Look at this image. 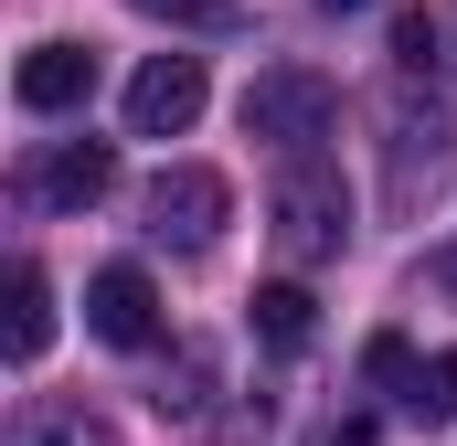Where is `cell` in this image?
<instances>
[{"mask_svg":"<svg viewBox=\"0 0 457 446\" xmlns=\"http://www.w3.org/2000/svg\"><path fill=\"white\" fill-rule=\"evenodd\" d=\"M43 340H54V287H43V266L21 255V266H11V309H0V351H11V361H43Z\"/></svg>","mask_w":457,"mask_h":446,"instance_id":"obj_8","label":"cell"},{"mask_svg":"<svg viewBox=\"0 0 457 446\" xmlns=\"http://www.w3.org/2000/svg\"><path fill=\"white\" fill-rule=\"evenodd\" d=\"M128 11H149L170 32H245V0H128Z\"/></svg>","mask_w":457,"mask_h":446,"instance_id":"obj_12","label":"cell"},{"mask_svg":"<svg viewBox=\"0 0 457 446\" xmlns=\"http://www.w3.org/2000/svg\"><path fill=\"white\" fill-rule=\"evenodd\" d=\"M341 128V86L320 64H266L245 86V138H277L287 160H320V138Z\"/></svg>","mask_w":457,"mask_h":446,"instance_id":"obj_1","label":"cell"},{"mask_svg":"<svg viewBox=\"0 0 457 446\" xmlns=\"http://www.w3.org/2000/svg\"><path fill=\"white\" fill-rule=\"evenodd\" d=\"M436 287H447V298H457V244H447V255H436Z\"/></svg>","mask_w":457,"mask_h":446,"instance_id":"obj_14","label":"cell"},{"mask_svg":"<svg viewBox=\"0 0 457 446\" xmlns=\"http://www.w3.org/2000/svg\"><path fill=\"white\" fill-rule=\"evenodd\" d=\"M309 330H320V298H309L298 277L255 287V340H266V351H309Z\"/></svg>","mask_w":457,"mask_h":446,"instance_id":"obj_9","label":"cell"},{"mask_svg":"<svg viewBox=\"0 0 457 446\" xmlns=\"http://www.w3.org/2000/svg\"><path fill=\"white\" fill-rule=\"evenodd\" d=\"M266 213H277V244L287 255H341L351 244V181L330 160H287V181L266 192Z\"/></svg>","mask_w":457,"mask_h":446,"instance_id":"obj_2","label":"cell"},{"mask_svg":"<svg viewBox=\"0 0 457 446\" xmlns=\"http://www.w3.org/2000/svg\"><path fill=\"white\" fill-rule=\"evenodd\" d=\"M107 181H117V149H107V138H43V149L11 170L21 213H86V202H107Z\"/></svg>","mask_w":457,"mask_h":446,"instance_id":"obj_3","label":"cell"},{"mask_svg":"<svg viewBox=\"0 0 457 446\" xmlns=\"http://www.w3.org/2000/svg\"><path fill=\"white\" fill-rule=\"evenodd\" d=\"M138 213H149V244H181V255H203V244L224 234L234 192H224V170H203V160H170V170L138 192Z\"/></svg>","mask_w":457,"mask_h":446,"instance_id":"obj_4","label":"cell"},{"mask_svg":"<svg viewBox=\"0 0 457 446\" xmlns=\"http://www.w3.org/2000/svg\"><path fill=\"white\" fill-rule=\"evenodd\" d=\"M320 11H372V0H320Z\"/></svg>","mask_w":457,"mask_h":446,"instance_id":"obj_15","label":"cell"},{"mask_svg":"<svg viewBox=\"0 0 457 446\" xmlns=\"http://www.w3.org/2000/svg\"><path fill=\"white\" fill-rule=\"evenodd\" d=\"M11 446H117V425H107V415H86V404H21Z\"/></svg>","mask_w":457,"mask_h":446,"instance_id":"obj_10","label":"cell"},{"mask_svg":"<svg viewBox=\"0 0 457 446\" xmlns=\"http://www.w3.org/2000/svg\"><path fill=\"white\" fill-rule=\"evenodd\" d=\"M203 96H213V86H203V54H149V64L128 75V128H138V138H181V128L203 117Z\"/></svg>","mask_w":457,"mask_h":446,"instance_id":"obj_5","label":"cell"},{"mask_svg":"<svg viewBox=\"0 0 457 446\" xmlns=\"http://www.w3.org/2000/svg\"><path fill=\"white\" fill-rule=\"evenodd\" d=\"M11 96H21L32 117H75L86 96H96V54H86V43H32L21 75H11Z\"/></svg>","mask_w":457,"mask_h":446,"instance_id":"obj_7","label":"cell"},{"mask_svg":"<svg viewBox=\"0 0 457 446\" xmlns=\"http://www.w3.org/2000/svg\"><path fill=\"white\" fill-rule=\"evenodd\" d=\"M436 54H447V43H436V21H426V11H404V21H394V64H404V75H436Z\"/></svg>","mask_w":457,"mask_h":446,"instance_id":"obj_13","label":"cell"},{"mask_svg":"<svg viewBox=\"0 0 457 446\" xmlns=\"http://www.w3.org/2000/svg\"><path fill=\"white\" fill-rule=\"evenodd\" d=\"M394 404H404L415 425H457V351H436V361H415V372L394 383Z\"/></svg>","mask_w":457,"mask_h":446,"instance_id":"obj_11","label":"cell"},{"mask_svg":"<svg viewBox=\"0 0 457 446\" xmlns=\"http://www.w3.org/2000/svg\"><path fill=\"white\" fill-rule=\"evenodd\" d=\"M86 330L107 340V351H149L160 340V287L138 266H96L86 277Z\"/></svg>","mask_w":457,"mask_h":446,"instance_id":"obj_6","label":"cell"}]
</instances>
